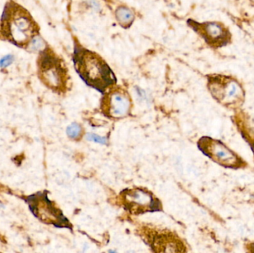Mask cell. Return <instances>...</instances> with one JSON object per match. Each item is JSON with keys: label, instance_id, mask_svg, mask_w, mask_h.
Returning <instances> with one entry per match:
<instances>
[{"label": "cell", "instance_id": "6da1fadb", "mask_svg": "<svg viewBox=\"0 0 254 253\" xmlns=\"http://www.w3.org/2000/svg\"><path fill=\"white\" fill-rule=\"evenodd\" d=\"M40 26L27 9L13 0L6 2L0 18V39L22 49L30 48Z\"/></svg>", "mask_w": 254, "mask_h": 253}, {"label": "cell", "instance_id": "4fadbf2b", "mask_svg": "<svg viewBox=\"0 0 254 253\" xmlns=\"http://www.w3.org/2000/svg\"><path fill=\"white\" fill-rule=\"evenodd\" d=\"M82 134H83V129L77 123H72L67 128V135L72 139H79L82 136Z\"/></svg>", "mask_w": 254, "mask_h": 253}, {"label": "cell", "instance_id": "7a4b0ae2", "mask_svg": "<svg viewBox=\"0 0 254 253\" xmlns=\"http://www.w3.org/2000/svg\"><path fill=\"white\" fill-rule=\"evenodd\" d=\"M73 62L80 78L98 92L104 93L116 84V75L106 61L77 42L74 43Z\"/></svg>", "mask_w": 254, "mask_h": 253}, {"label": "cell", "instance_id": "30bf717a", "mask_svg": "<svg viewBox=\"0 0 254 253\" xmlns=\"http://www.w3.org/2000/svg\"><path fill=\"white\" fill-rule=\"evenodd\" d=\"M147 243L155 252H184V245L173 233L147 229L145 233Z\"/></svg>", "mask_w": 254, "mask_h": 253}, {"label": "cell", "instance_id": "9c48e42d", "mask_svg": "<svg viewBox=\"0 0 254 253\" xmlns=\"http://www.w3.org/2000/svg\"><path fill=\"white\" fill-rule=\"evenodd\" d=\"M131 99L123 89H113L106 94L101 103V110L106 116L112 118L126 117L131 110Z\"/></svg>", "mask_w": 254, "mask_h": 253}, {"label": "cell", "instance_id": "277c9868", "mask_svg": "<svg viewBox=\"0 0 254 253\" xmlns=\"http://www.w3.org/2000/svg\"><path fill=\"white\" fill-rule=\"evenodd\" d=\"M207 88L218 102L231 109H238L244 103V88L236 77L225 74L207 76Z\"/></svg>", "mask_w": 254, "mask_h": 253}, {"label": "cell", "instance_id": "5bb4252c", "mask_svg": "<svg viewBox=\"0 0 254 253\" xmlns=\"http://www.w3.org/2000/svg\"><path fill=\"white\" fill-rule=\"evenodd\" d=\"M87 139L90 141H94L95 143H99L101 144H106L107 143V139L106 138L99 136V135H95V134H89L87 136Z\"/></svg>", "mask_w": 254, "mask_h": 253}, {"label": "cell", "instance_id": "52a82bcc", "mask_svg": "<svg viewBox=\"0 0 254 253\" xmlns=\"http://www.w3.org/2000/svg\"><path fill=\"white\" fill-rule=\"evenodd\" d=\"M188 24L212 49H221L232 43V34L229 28L222 22H198L188 19Z\"/></svg>", "mask_w": 254, "mask_h": 253}, {"label": "cell", "instance_id": "7c38bea8", "mask_svg": "<svg viewBox=\"0 0 254 253\" xmlns=\"http://www.w3.org/2000/svg\"><path fill=\"white\" fill-rule=\"evenodd\" d=\"M116 17L124 28H128L131 26L134 19V15L133 12L125 6H120L116 10Z\"/></svg>", "mask_w": 254, "mask_h": 253}, {"label": "cell", "instance_id": "9a60e30c", "mask_svg": "<svg viewBox=\"0 0 254 253\" xmlns=\"http://www.w3.org/2000/svg\"><path fill=\"white\" fill-rule=\"evenodd\" d=\"M88 4L90 5L91 7L95 9L96 10H99L101 9V6H100L99 3L96 0H85Z\"/></svg>", "mask_w": 254, "mask_h": 253}, {"label": "cell", "instance_id": "2e32d148", "mask_svg": "<svg viewBox=\"0 0 254 253\" xmlns=\"http://www.w3.org/2000/svg\"><path fill=\"white\" fill-rule=\"evenodd\" d=\"M11 56H5V57L3 58V59H1V61H0V66H7V65H10V64L11 63Z\"/></svg>", "mask_w": 254, "mask_h": 253}, {"label": "cell", "instance_id": "8992f818", "mask_svg": "<svg viewBox=\"0 0 254 253\" xmlns=\"http://www.w3.org/2000/svg\"><path fill=\"white\" fill-rule=\"evenodd\" d=\"M119 200L122 206L133 215L162 209L160 201L146 189H126L121 193Z\"/></svg>", "mask_w": 254, "mask_h": 253}, {"label": "cell", "instance_id": "3957f363", "mask_svg": "<svg viewBox=\"0 0 254 253\" xmlns=\"http://www.w3.org/2000/svg\"><path fill=\"white\" fill-rule=\"evenodd\" d=\"M37 66L39 79L46 87L58 93L66 91L68 70L64 61L47 46L40 51Z\"/></svg>", "mask_w": 254, "mask_h": 253}, {"label": "cell", "instance_id": "5b68a950", "mask_svg": "<svg viewBox=\"0 0 254 253\" xmlns=\"http://www.w3.org/2000/svg\"><path fill=\"white\" fill-rule=\"evenodd\" d=\"M198 147L215 163L229 169H239L247 166V163L223 143L209 137L198 141Z\"/></svg>", "mask_w": 254, "mask_h": 253}, {"label": "cell", "instance_id": "ba28073f", "mask_svg": "<svg viewBox=\"0 0 254 253\" xmlns=\"http://www.w3.org/2000/svg\"><path fill=\"white\" fill-rule=\"evenodd\" d=\"M29 205L34 215L48 224L55 227L72 228L71 223L64 216L62 211L48 199L46 194H37L29 199Z\"/></svg>", "mask_w": 254, "mask_h": 253}, {"label": "cell", "instance_id": "8fae6325", "mask_svg": "<svg viewBox=\"0 0 254 253\" xmlns=\"http://www.w3.org/2000/svg\"><path fill=\"white\" fill-rule=\"evenodd\" d=\"M234 120L239 132L250 146L254 154V119L248 113L240 110L234 114Z\"/></svg>", "mask_w": 254, "mask_h": 253}]
</instances>
